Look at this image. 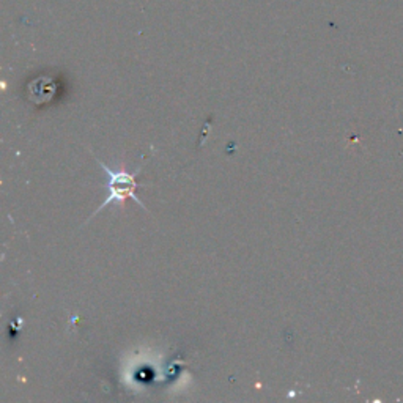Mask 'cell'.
<instances>
[{
    "label": "cell",
    "mask_w": 403,
    "mask_h": 403,
    "mask_svg": "<svg viewBox=\"0 0 403 403\" xmlns=\"http://www.w3.org/2000/svg\"><path fill=\"white\" fill-rule=\"evenodd\" d=\"M98 164H100L101 169H105V172L109 176V183H107V189H109V197L106 199V202H102L100 208H98L93 216L98 215L102 208H106L107 205L111 204H123L126 199H132L136 202L137 205L145 208L142 202L136 195L137 191V181H136V176L139 175V169L136 170L134 174H128V172H114V170L109 169L105 162L98 160Z\"/></svg>",
    "instance_id": "obj_1"
}]
</instances>
